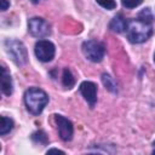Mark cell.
I'll return each mask as SVG.
<instances>
[{
  "instance_id": "1",
  "label": "cell",
  "mask_w": 155,
  "mask_h": 155,
  "mask_svg": "<svg viewBox=\"0 0 155 155\" xmlns=\"http://www.w3.org/2000/svg\"><path fill=\"white\" fill-rule=\"evenodd\" d=\"M48 102V97L45 91L38 87H30L24 93V103L29 113L39 115Z\"/></svg>"
},
{
  "instance_id": "2",
  "label": "cell",
  "mask_w": 155,
  "mask_h": 155,
  "mask_svg": "<svg viewBox=\"0 0 155 155\" xmlns=\"http://www.w3.org/2000/svg\"><path fill=\"white\" fill-rule=\"evenodd\" d=\"M126 31H127V38L132 44H142L151 36L153 27L151 24L139 21L137 18L128 23Z\"/></svg>"
},
{
  "instance_id": "3",
  "label": "cell",
  "mask_w": 155,
  "mask_h": 155,
  "mask_svg": "<svg viewBox=\"0 0 155 155\" xmlns=\"http://www.w3.org/2000/svg\"><path fill=\"white\" fill-rule=\"evenodd\" d=\"M5 50L17 65H23L27 63L28 61L27 48L21 41L15 39H7L5 41Z\"/></svg>"
},
{
  "instance_id": "4",
  "label": "cell",
  "mask_w": 155,
  "mask_h": 155,
  "mask_svg": "<svg viewBox=\"0 0 155 155\" xmlns=\"http://www.w3.org/2000/svg\"><path fill=\"white\" fill-rule=\"evenodd\" d=\"M82 52L90 61L98 63L104 57L105 47L102 42H99L97 40H88L82 44Z\"/></svg>"
},
{
  "instance_id": "5",
  "label": "cell",
  "mask_w": 155,
  "mask_h": 155,
  "mask_svg": "<svg viewBox=\"0 0 155 155\" xmlns=\"http://www.w3.org/2000/svg\"><path fill=\"white\" fill-rule=\"evenodd\" d=\"M28 30L35 38H46L51 34V25L44 18L33 17L28 21Z\"/></svg>"
},
{
  "instance_id": "6",
  "label": "cell",
  "mask_w": 155,
  "mask_h": 155,
  "mask_svg": "<svg viewBox=\"0 0 155 155\" xmlns=\"http://www.w3.org/2000/svg\"><path fill=\"white\" fill-rule=\"evenodd\" d=\"M35 56L41 62H50L54 57V45L48 40H39L35 44Z\"/></svg>"
},
{
  "instance_id": "7",
  "label": "cell",
  "mask_w": 155,
  "mask_h": 155,
  "mask_svg": "<svg viewBox=\"0 0 155 155\" xmlns=\"http://www.w3.org/2000/svg\"><path fill=\"white\" fill-rule=\"evenodd\" d=\"M54 120H56L57 126H58L59 137L65 142L70 140L73 138V133H74V127H73L71 121L65 119L62 115H54Z\"/></svg>"
},
{
  "instance_id": "8",
  "label": "cell",
  "mask_w": 155,
  "mask_h": 155,
  "mask_svg": "<svg viewBox=\"0 0 155 155\" xmlns=\"http://www.w3.org/2000/svg\"><path fill=\"white\" fill-rule=\"evenodd\" d=\"M80 92L90 107L93 108L97 102V85L91 81H84L80 85Z\"/></svg>"
},
{
  "instance_id": "9",
  "label": "cell",
  "mask_w": 155,
  "mask_h": 155,
  "mask_svg": "<svg viewBox=\"0 0 155 155\" xmlns=\"http://www.w3.org/2000/svg\"><path fill=\"white\" fill-rule=\"evenodd\" d=\"M1 91L6 96H10L12 93V91H13V85H12L11 75L6 70L5 67H1Z\"/></svg>"
},
{
  "instance_id": "10",
  "label": "cell",
  "mask_w": 155,
  "mask_h": 155,
  "mask_svg": "<svg viewBox=\"0 0 155 155\" xmlns=\"http://www.w3.org/2000/svg\"><path fill=\"white\" fill-rule=\"evenodd\" d=\"M127 27H128V22L126 21V18L121 15H117L115 16L110 23H109V28L115 31V33H124L127 30Z\"/></svg>"
},
{
  "instance_id": "11",
  "label": "cell",
  "mask_w": 155,
  "mask_h": 155,
  "mask_svg": "<svg viewBox=\"0 0 155 155\" xmlns=\"http://www.w3.org/2000/svg\"><path fill=\"white\" fill-rule=\"evenodd\" d=\"M13 128V121L10 117L6 116H1V125H0V134L5 136L6 133H8Z\"/></svg>"
},
{
  "instance_id": "12",
  "label": "cell",
  "mask_w": 155,
  "mask_h": 155,
  "mask_svg": "<svg viewBox=\"0 0 155 155\" xmlns=\"http://www.w3.org/2000/svg\"><path fill=\"white\" fill-rule=\"evenodd\" d=\"M62 82H63V85H64L67 88H71V87L74 86V84H75V79H74L71 71H70L68 68H65V69L63 70Z\"/></svg>"
},
{
  "instance_id": "13",
  "label": "cell",
  "mask_w": 155,
  "mask_h": 155,
  "mask_svg": "<svg viewBox=\"0 0 155 155\" xmlns=\"http://www.w3.org/2000/svg\"><path fill=\"white\" fill-rule=\"evenodd\" d=\"M102 81H103V84L108 91H110L113 93L116 92V82L114 81V79L109 74H105V73L102 74Z\"/></svg>"
},
{
  "instance_id": "14",
  "label": "cell",
  "mask_w": 155,
  "mask_h": 155,
  "mask_svg": "<svg viewBox=\"0 0 155 155\" xmlns=\"http://www.w3.org/2000/svg\"><path fill=\"white\" fill-rule=\"evenodd\" d=\"M138 19H139V21H143V22H145V23L151 24V23H153V13H151L150 8H143V10L138 13Z\"/></svg>"
},
{
  "instance_id": "15",
  "label": "cell",
  "mask_w": 155,
  "mask_h": 155,
  "mask_svg": "<svg viewBox=\"0 0 155 155\" xmlns=\"http://www.w3.org/2000/svg\"><path fill=\"white\" fill-rule=\"evenodd\" d=\"M31 139L36 143H41V144H47L48 143V138L46 136V133L44 131H38L35 133H33Z\"/></svg>"
},
{
  "instance_id": "16",
  "label": "cell",
  "mask_w": 155,
  "mask_h": 155,
  "mask_svg": "<svg viewBox=\"0 0 155 155\" xmlns=\"http://www.w3.org/2000/svg\"><path fill=\"white\" fill-rule=\"evenodd\" d=\"M102 7L107 8V10H114L116 7V2L115 0H96Z\"/></svg>"
},
{
  "instance_id": "17",
  "label": "cell",
  "mask_w": 155,
  "mask_h": 155,
  "mask_svg": "<svg viewBox=\"0 0 155 155\" xmlns=\"http://www.w3.org/2000/svg\"><path fill=\"white\" fill-rule=\"evenodd\" d=\"M143 0H121L122 5L127 8H133V7H137L138 5L142 4Z\"/></svg>"
},
{
  "instance_id": "18",
  "label": "cell",
  "mask_w": 155,
  "mask_h": 155,
  "mask_svg": "<svg viewBox=\"0 0 155 155\" xmlns=\"http://www.w3.org/2000/svg\"><path fill=\"white\" fill-rule=\"evenodd\" d=\"M10 6V2L7 0H1V11H6Z\"/></svg>"
},
{
  "instance_id": "19",
  "label": "cell",
  "mask_w": 155,
  "mask_h": 155,
  "mask_svg": "<svg viewBox=\"0 0 155 155\" xmlns=\"http://www.w3.org/2000/svg\"><path fill=\"white\" fill-rule=\"evenodd\" d=\"M50 153H59V154H64V151L58 150V149H48V150H47V154H50Z\"/></svg>"
},
{
  "instance_id": "20",
  "label": "cell",
  "mask_w": 155,
  "mask_h": 155,
  "mask_svg": "<svg viewBox=\"0 0 155 155\" xmlns=\"http://www.w3.org/2000/svg\"><path fill=\"white\" fill-rule=\"evenodd\" d=\"M40 1H42V0H31V2H33V4H39Z\"/></svg>"
},
{
  "instance_id": "21",
  "label": "cell",
  "mask_w": 155,
  "mask_h": 155,
  "mask_svg": "<svg viewBox=\"0 0 155 155\" xmlns=\"http://www.w3.org/2000/svg\"><path fill=\"white\" fill-rule=\"evenodd\" d=\"M154 61H155V56H154Z\"/></svg>"
}]
</instances>
